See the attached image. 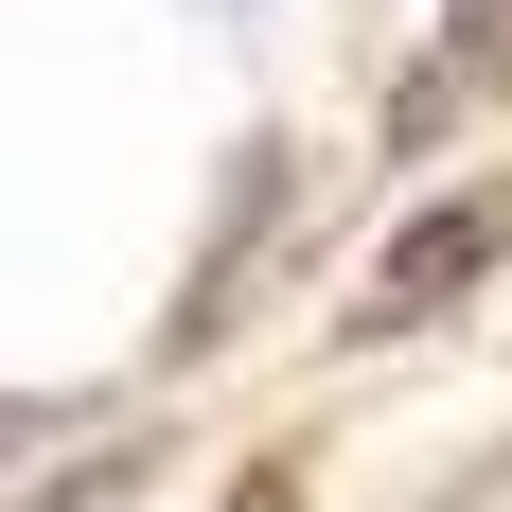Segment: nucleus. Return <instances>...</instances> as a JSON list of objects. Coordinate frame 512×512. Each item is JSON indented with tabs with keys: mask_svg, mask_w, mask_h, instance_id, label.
Listing matches in <instances>:
<instances>
[{
	"mask_svg": "<svg viewBox=\"0 0 512 512\" xmlns=\"http://www.w3.org/2000/svg\"><path fill=\"white\" fill-rule=\"evenodd\" d=\"M512 265V177H477V195H442V212H407L389 248H371V301H354V336H424L442 301H477Z\"/></svg>",
	"mask_w": 512,
	"mask_h": 512,
	"instance_id": "nucleus-1",
	"label": "nucleus"
}]
</instances>
